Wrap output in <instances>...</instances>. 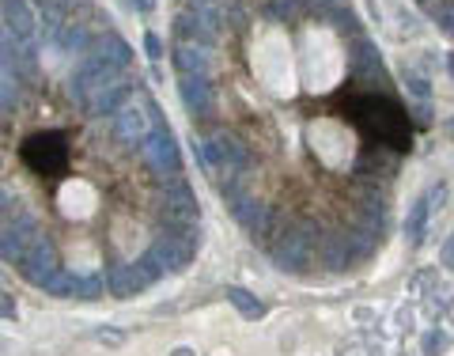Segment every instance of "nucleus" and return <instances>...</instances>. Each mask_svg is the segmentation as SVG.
<instances>
[{
	"label": "nucleus",
	"instance_id": "nucleus-1",
	"mask_svg": "<svg viewBox=\"0 0 454 356\" xmlns=\"http://www.w3.org/2000/svg\"><path fill=\"white\" fill-rule=\"evenodd\" d=\"M197 247H201V235H197V228H159V235L152 239V247H148V254H144V262H148L159 277H163V273H182L186 265L193 262Z\"/></svg>",
	"mask_w": 454,
	"mask_h": 356
},
{
	"label": "nucleus",
	"instance_id": "nucleus-2",
	"mask_svg": "<svg viewBox=\"0 0 454 356\" xmlns=\"http://www.w3.org/2000/svg\"><path fill=\"white\" fill-rule=\"evenodd\" d=\"M201 163H205L208 174H216V178L227 174V182H231V178H246L250 152H246V144L235 140L231 133H216L212 140L201 144Z\"/></svg>",
	"mask_w": 454,
	"mask_h": 356
},
{
	"label": "nucleus",
	"instance_id": "nucleus-3",
	"mask_svg": "<svg viewBox=\"0 0 454 356\" xmlns=\"http://www.w3.org/2000/svg\"><path fill=\"white\" fill-rule=\"evenodd\" d=\"M42 235L38 224H35V216H27L19 205L8 208V216L0 220V258H8V262H16L27 254V247Z\"/></svg>",
	"mask_w": 454,
	"mask_h": 356
},
{
	"label": "nucleus",
	"instance_id": "nucleus-4",
	"mask_svg": "<svg viewBox=\"0 0 454 356\" xmlns=\"http://www.w3.org/2000/svg\"><path fill=\"white\" fill-rule=\"evenodd\" d=\"M144 148V160H148V167L156 171L159 178H174L182 171V152H178V144H174V133L163 126V121H156L148 133V140L140 144Z\"/></svg>",
	"mask_w": 454,
	"mask_h": 356
},
{
	"label": "nucleus",
	"instance_id": "nucleus-5",
	"mask_svg": "<svg viewBox=\"0 0 454 356\" xmlns=\"http://www.w3.org/2000/svg\"><path fill=\"white\" fill-rule=\"evenodd\" d=\"M159 220L163 228H201V205L190 194V186H167V194H159Z\"/></svg>",
	"mask_w": 454,
	"mask_h": 356
},
{
	"label": "nucleus",
	"instance_id": "nucleus-6",
	"mask_svg": "<svg viewBox=\"0 0 454 356\" xmlns=\"http://www.w3.org/2000/svg\"><path fill=\"white\" fill-rule=\"evenodd\" d=\"M114 80H118V69H114V65H106V61H98V57H91V53H87V57L76 65V72H72V95L87 106L106 84H114Z\"/></svg>",
	"mask_w": 454,
	"mask_h": 356
},
{
	"label": "nucleus",
	"instance_id": "nucleus-7",
	"mask_svg": "<svg viewBox=\"0 0 454 356\" xmlns=\"http://www.w3.org/2000/svg\"><path fill=\"white\" fill-rule=\"evenodd\" d=\"M159 281V273L152 269L148 262H129V265H114V269L106 273V288L114 292L118 299H129V296H137V292H144V288H152Z\"/></svg>",
	"mask_w": 454,
	"mask_h": 356
},
{
	"label": "nucleus",
	"instance_id": "nucleus-8",
	"mask_svg": "<svg viewBox=\"0 0 454 356\" xmlns=\"http://www.w3.org/2000/svg\"><path fill=\"white\" fill-rule=\"evenodd\" d=\"M57 269H61V265H57V250H53V243H50L46 235H38V239L27 247L23 258H19V273H23L30 284H38V288L46 284Z\"/></svg>",
	"mask_w": 454,
	"mask_h": 356
},
{
	"label": "nucleus",
	"instance_id": "nucleus-9",
	"mask_svg": "<svg viewBox=\"0 0 454 356\" xmlns=\"http://www.w3.org/2000/svg\"><path fill=\"white\" fill-rule=\"evenodd\" d=\"M148 133H152V114H148V106L129 103V106H121L118 114H114V137L125 144V148H137V144H144V140H148Z\"/></svg>",
	"mask_w": 454,
	"mask_h": 356
},
{
	"label": "nucleus",
	"instance_id": "nucleus-10",
	"mask_svg": "<svg viewBox=\"0 0 454 356\" xmlns=\"http://www.w3.org/2000/svg\"><path fill=\"white\" fill-rule=\"evenodd\" d=\"M311 258V231H284V239L273 247V262L284 273H299Z\"/></svg>",
	"mask_w": 454,
	"mask_h": 356
},
{
	"label": "nucleus",
	"instance_id": "nucleus-11",
	"mask_svg": "<svg viewBox=\"0 0 454 356\" xmlns=\"http://www.w3.org/2000/svg\"><path fill=\"white\" fill-rule=\"evenodd\" d=\"M0 19H4L8 35H16L19 42H35L38 16H35V8H30V0H0Z\"/></svg>",
	"mask_w": 454,
	"mask_h": 356
},
{
	"label": "nucleus",
	"instance_id": "nucleus-12",
	"mask_svg": "<svg viewBox=\"0 0 454 356\" xmlns=\"http://www.w3.org/2000/svg\"><path fill=\"white\" fill-rule=\"evenodd\" d=\"M231 205V213L239 216V224L250 231L254 239L258 235H269V228H273V208L269 205H261V201H254V197H235V201H227Z\"/></svg>",
	"mask_w": 454,
	"mask_h": 356
},
{
	"label": "nucleus",
	"instance_id": "nucleus-13",
	"mask_svg": "<svg viewBox=\"0 0 454 356\" xmlns=\"http://www.w3.org/2000/svg\"><path fill=\"white\" fill-rule=\"evenodd\" d=\"M27 160L42 167V171H57L64 163V137L61 133H50V137H35L27 144Z\"/></svg>",
	"mask_w": 454,
	"mask_h": 356
},
{
	"label": "nucleus",
	"instance_id": "nucleus-14",
	"mask_svg": "<svg viewBox=\"0 0 454 356\" xmlns=\"http://www.w3.org/2000/svg\"><path fill=\"white\" fill-rule=\"evenodd\" d=\"M87 53L98 61H106V65H114V69H129V61H132V50H129V42L125 38H118L114 30H106V35H98L91 46H87Z\"/></svg>",
	"mask_w": 454,
	"mask_h": 356
},
{
	"label": "nucleus",
	"instance_id": "nucleus-15",
	"mask_svg": "<svg viewBox=\"0 0 454 356\" xmlns=\"http://www.w3.org/2000/svg\"><path fill=\"white\" fill-rule=\"evenodd\" d=\"M129 103H132V87L121 84V80H114V84H106L103 91L91 99V103H87V110H91V114H98V118H106V114H118V110L129 106Z\"/></svg>",
	"mask_w": 454,
	"mask_h": 356
},
{
	"label": "nucleus",
	"instance_id": "nucleus-16",
	"mask_svg": "<svg viewBox=\"0 0 454 356\" xmlns=\"http://www.w3.org/2000/svg\"><path fill=\"white\" fill-rule=\"evenodd\" d=\"M178 91H182V103L190 114H208L212 110V87H208L205 76H182Z\"/></svg>",
	"mask_w": 454,
	"mask_h": 356
},
{
	"label": "nucleus",
	"instance_id": "nucleus-17",
	"mask_svg": "<svg viewBox=\"0 0 454 356\" xmlns=\"http://www.w3.org/2000/svg\"><path fill=\"white\" fill-rule=\"evenodd\" d=\"M174 35L182 38V46H205V50H208V46L216 42V35H220V30L205 27L201 19H197V16H190V12H182L178 19H174Z\"/></svg>",
	"mask_w": 454,
	"mask_h": 356
},
{
	"label": "nucleus",
	"instance_id": "nucleus-18",
	"mask_svg": "<svg viewBox=\"0 0 454 356\" xmlns=\"http://www.w3.org/2000/svg\"><path fill=\"white\" fill-rule=\"evenodd\" d=\"M174 65H178L182 76H208L212 57H208L205 46H178V50H174Z\"/></svg>",
	"mask_w": 454,
	"mask_h": 356
},
{
	"label": "nucleus",
	"instance_id": "nucleus-19",
	"mask_svg": "<svg viewBox=\"0 0 454 356\" xmlns=\"http://www.w3.org/2000/svg\"><path fill=\"white\" fill-rule=\"evenodd\" d=\"M227 12H231V0H190V16H197L212 30H220L227 23Z\"/></svg>",
	"mask_w": 454,
	"mask_h": 356
},
{
	"label": "nucleus",
	"instance_id": "nucleus-20",
	"mask_svg": "<svg viewBox=\"0 0 454 356\" xmlns=\"http://www.w3.org/2000/svg\"><path fill=\"white\" fill-rule=\"evenodd\" d=\"M356 258V250H352V239L348 231H341V235H329L326 247H322V262L329 265V269H345V265Z\"/></svg>",
	"mask_w": 454,
	"mask_h": 356
},
{
	"label": "nucleus",
	"instance_id": "nucleus-21",
	"mask_svg": "<svg viewBox=\"0 0 454 356\" xmlns=\"http://www.w3.org/2000/svg\"><path fill=\"white\" fill-rule=\"evenodd\" d=\"M428 216H431V208H428L424 197H420V201H413V208H409V216H405V239H409V247H420V243H424Z\"/></svg>",
	"mask_w": 454,
	"mask_h": 356
},
{
	"label": "nucleus",
	"instance_id": "nucleus-22",
	"mask_svg": "<svg viewBox=\"0 0 454 356\" xmlns=\"http://www.w3.org/2000/svg\"><path fill=\"white\" fill-rule=\"evenodd\" d=\"M352 72H356V76H379V80H382V61H379V53H375V46H371V42L368 38H360L356 42V53H352Z\"/></svg>",
	"mask_w": 454,
	"mask_h": 356
},
{
	"label": "nucleus",
	"instance_id": "nucleus-23",
	"mask_svg": "<svg viewBox=\"0 0 454 356\" xmlns=\"http://www.w3.org/2000/svg\"><path fill=\"white\" fill-rule=\"evenodd\" d=\"M224 296L239 307V315H242V318H261V315H265V304H261V299L254 296V292H246V288L227 284V292H224Z\"/></svg>",
	"mask_w": 454,
	"mask_h": 356
},
{
	"label": "nucleus",
	"instance_id": "nucleus-24",
	"mask_svg": "<svg viewBox=\"0 0 454 356\" xmlns=\"http://www.w3.org/2000/svg\"><path fill=\"white\" fill-rule=\"evenodd\" d=\"M53 42H57V46H64V50H76V53L91 46V38H87V27H84V23H64L61 35L53 38Z\"/></svg>",
	"mask_w": 454,
	"mask_h": 356
},
{
	"label": "nucleus",
	"instance_id": "nucleus-25",
	"mask_svg": "<svg viewBox=\"0 0 454 356\" xmlns=\"http://www.w3.org/2000/svg\"><path fill=\"white\" fill-rule=\"evenodd\" d=\"M76 281H80L76 273H69V269H57V273H53L46 284H42V292H50V296H76Z\"/></svg>",
	"mask_w": 454,
	"mask_h": 356
},
{
	"label": "nucleus",
	"instance_id": "nucleus-26",
	"mask_svg": "<svg viewBox=\"0 0 454 356\" xmlns=\"http://www.w3.org/2000/svg\"><path fill=\"white\" fill-rule=\"evenodd\" d=\"M16 103H19V76L8 65H0V106H16Z\"/></svg>",
	"mask_w": 454,
	"mask_h": 356
},
{
	"label": "nucleus",
	"instance_id": "nucleus-27",
	"mask_svg": "<svg viewBox=\"0 0 454 356\" xmlns=\"http://www.w3.org/2000/svg\"><path fill=\"white\" fill-rule=\"evenodd\" d=\"M103 292H106V277L103 273H87V277L76 281V296L80 299H98Z\"/></svg>",
	"mask_w": 454,
	"mask_h": 356
},
{
	"label": "nucleus",
	"instance_id": "nucleus-28",
	"mask_svg": "<svg viewBox=\"0 0 454 356\" xmlns=\"http://www.w3.org/2000/svg\"><path fill=\"white\" fill-rule=\"evenodd\" d=\"M450 349V338L443 330H428L424 333V356H443Z\"/></svg>",
	"mask_w": 454,
	"mask_h": 356
},
{
	"label": "nucleus",
	"instance_id": "nucleus-29",
	"mask_svg": "<svg viewBox=\"0 0 454 356\" xmlns=\"http://www.w3.org/2000/svg\"><path fill=\"white\" fill-rule=\"evenodd\" d=\"M436 23H439V30H443V35H454V0H447V4H439Z\"/></svg>",
	"mask_w": 454,
	"mask_h": 356
},
{
	"label": "nucleus",
	"instance_id": "nucleus-30",
	"mask_svg": "<svg viewBox=\"0 0 454 356\" xmlns=\"http://www.w3.org/2000/svg\"><path fill=\"white\" fill-rule=\"evenodd\" d=\"M144 50H148L152 61H159V57H163V42H159V35H152V30H148V35H144Z\"/></svg>",
	"mask_w": 454,
	"mask_h": 356
},
{
	"label": "nucleus",
	"instance_id": "nucleus-31",
	"mask_svg": "<svg viewBox=\"0 0 454 356\" xmlns=\"http://www.w3.org/2000/svg\"><path fill=\"white\" fill-rule=\"evenodd\" d=\"M439 262L447 265V269H454V235H450V239L439 247Z\"/></svg>",
	"mask_w": 454,
	"mask_h": 356
},
{
	"label": "nucleus",
	"instance_id": "nucleus-32",
	"mask_svg": "<svg viewBox=\"0 0 454 356\" xmlns=\"http://www.w3.org/2000/svg\"><path fill=\"white\" fill-rule=\"evenodd\" d=\"M98 341L103 345H121V333L118 330H98Z\"/></svg>",
	"mask_w": 454,
	"mask_h": 356
},
{
	"label": "nucleus",
	"instance_id": "nucleus-33",
	"mask_svg": "<svg viewBox=\"0 0 454 356\" xmlns=\"http://www.w3.org/2000/svg\"><path fill=\"white\" fill-rule=\"evenodd\" d=\"M132 8H137V12H152V8H156V0H129Z\"/></svg>",
	"mask_w": 454,
	"mask_h": 356
},
{
	"label": "nucleus",
	"instance_id": "nucleus-34",
	"mask_svg": "<svg viewBox=\"0 0 454 356\" xmlns=\"http://www.w3.org/2000/svg\"><path fill=\"white\" fill-rule=\"evenodd\" d=\"M8 208H12V197H8L4 190H0V220H4V216H8Z\"/></svg>",
	"mask_w": 454,
	"mask_h": 356
},
{
	"label": "nucleus",
	"instance_id": "nucleus-35",
	"mask_svg": "<svg viewBox=\"0 0 454 356\" xmlns=\"http://www.w3.org/2000/svg\"><path fill=\"white\" fill-rule=\"evenodd\" d=\"M409 84H413V91H416V95H428V84H424V80H416V76H413Z\"/></svg>",
	"mask_w": 454,
	"mask_h": 356
},
{
	"label": "nucleus",
	"instance_id": "nucleus-36",
	"mask_svg": "<svg viewBox=\"0 0 454 356\" xmlns=\"http://www.w3.org/2000/svg\"><path fill=\"white\" fill-rule=\"evenodd\" d=\"M311 4H318V8H326V4H341V0H311Z\"/></svg>",
	"mask_w": 454,
	"mask_h": 356
},
{
	"label": "nucleus",
	"instance_id": "nucleus-37",
	"mask_svg": "<svg viewBox=\"0 0 454 356\" xmlns=\"http://www.w3.org/2000/svg\"><path fill=\"white\" fill-rule=\"evenodd\" d=\"M447 69H450V76H454V53H450V57H447Z\"/></svg>",
	"mask_w": 454,
	"mask_h": 356
},
{
	"label": "nucleus",
	"instance_id": "nucleus-38",
	"mask_svg": "<svg viewBox=\"0 0 454 356\" xmlns=\"http://www.w3.org/2000/svg\"><path fill=\"white\" fill-rule=\"evenodd\" d=\"M174 356H193V352H190V349H178V352H174Z\"/></svg>",
	"mask_w": 454,
	"mask_h": 356
},
{
	"label": "nucleus",
	"instance_id": "nucleus-39",
	"mask_svg": "<svg viewBox=\"0 0 454 356\" xmlns=\"http://www.w3.org/2000/svg\"><path fill=\"white\" fill-rule=\"evenodd\" d=\"M0 30H4V19H0Z\"/></svg>",
	"mask_w": 454,
	"mask_h": 356
},
{
	"label": "nucleus",
	"instance_id": "nucleus-40",
	"mask_svg": "<svg viewBox=\"0 0 454 356\" xmlns=\"http://www.w3.org/2000/svg\"><path fill=\"white\" fill-rule=\"evenodd\" d=\"M64 4H72V0H64Z\"/></svg>",
	"mask_w": 454,
	"mask_h": 356
},
{
	"label": "nucleus",
	"instance_id": "nucleus-41",
	"mask_svg": "<svg viewBox=\"0 0 454 356\" xmlns=\"http://www.w3.org/2000/svg\"><path fill=\"white\" fill-rule=\"evenodd\" d=\"M0 292H4V288H0Z\"/></svg>",
	"mask_w": 454,
	"mask_h": 356
}]
</instances>
